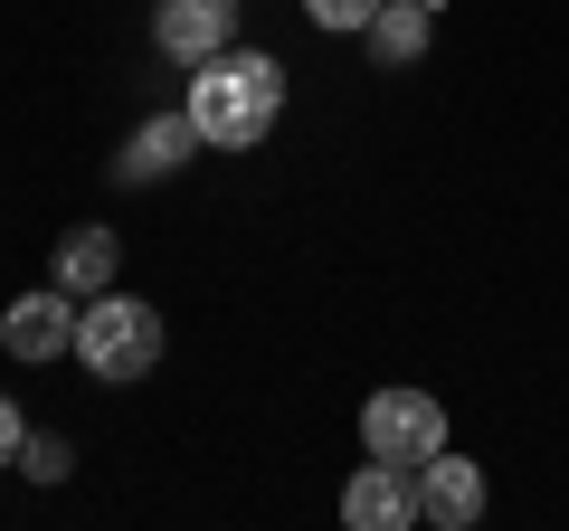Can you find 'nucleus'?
Segmentation results:
<instances>
[{"instance_id": "1", "label": "nucleus", "mask_w": 569, "mask_h": 531, "mask_svg": "<svg viewBox=\"0 0 569 531\" xmlns=\"http://www.w3.org/2000/svg\"><path fill=\"white\" fill-rule=\"evenodd\" d=\"M190 123H200L209 152H257L284 114V67L266 48H219L209 67H190Z\"/></svg>"}, {"instance_id": "2", "label": "nucleus", "mask_w": 569, "mask_h": 531, "mask_svg": "<svg viewBox=\"0 0 569 531\" xmlns=\"http://www.w3.org/2000/svg\"><path fill=\"white\" fill-rule=\"evenodd\" d=\"M162 313L142 304V294H86V313H77V361L96 370L104 389H133V380H152V370H162Z\"/></svg>"}, {"instance_id": "3", "label": "nucleus", "mask_w": 569, "mask_h": 531, "mask_svg": "<svg viewBox=\"0 0 569 531\" xmlns=\"http://www.w3.org/2000/svg\"><path fill=\"white\" fill-rule=\"evenodd\" d=\"M361 447L380 455V465H408V474H418L427 455L447 447V409H437V389H370Z\"/></svg>"}, {"instance_id": "4", "label": "nucleus", "mask_w": 569, "mask_h": 531, "mask_svg": "<svg viewBox=\"0 0 569 531\" xmlns=\"http://www.w3.org/2000/svg\"><path fill=\"white\" fill-rule=\"evenodd\" d=\"M77 294L67 285H39V294H20V304L0 313V342H10V361H67L77 351Z\"/></svg>"}, {"instance_id": "5", "label": "nucleus", "mask_w": 569, "mask_h": 531, "mask_svg": "<svg viewBox=\"0 0 569 531\" xmlns=\"http://www.w3.org/2000/svg\"><path fill=\"white\" fill-rule=\"evenodd\" d=\"M152 39H162L171 67H209L219 48H238V0H162Z\"/></svg>"}, {"instance_id": "6", "label": "nucleus", "mask_w": 569, "mask_h": 531, "mask_svg": "<svg viewBox=\"0 0 569 531\" xmlns=\"http://www.w3.org/2000/svg\"><path fill=\"white\" fill-rule=\"evenodd\" d=\"M418 512L437 531H475L485 522V465H475V455H456V447H437L418 465Z\"/></svg>"}, {"instance_id": "7", "label": "nucleus", "mask_w": 569, "mask_h": 531, "mask_svg": "<svg viewBox=\"0 0 569 531\" xmlns=\"http://www.w3.org/2000/svg\"><path fill=\"white\" fill-rule=\"evenodd\" d=\"M342 522L351 531H408V522H427V512H418V474L370 455V465L342 484Z\"/></svg>"}, {"instance_id": "8", "label": "nucleus", "mask_w": 569, "mask_h": 531, "mask_svg": "<svg viewBox=\"0 0 569 531\" xmlns=\"http://www.w3.org/2000/svg\"><path fill=\"white\" fill-rule=\"evenodd\" d=\"M190 152H200V123H190V104H181V114H152L133 143L114 152V181H123V190H152V181H171Z\"/></svg>"}, {"instance_id": "9", "label": "nucleus", "mask_w": 569, "mask_h": 531, "mask_svg": "<svg viewBox=\"0 0 569 531\" xmlns=\"http://www.w3.org/2000/svg\"><path fill=\"white\" fill-rule=\"evenodd\" d=\"M427 39H437V0H380V10H370V29H361L370 67H418Z\"/></svg>"}, {"instance_id": "10", "label": "nucleus", "mask_w": 569, "mask_h": 531, "mask_svg": "<svg viewBox=\"0 0 569 531\" xmlns=\"http://www.w3.org/2000/svg\"><path fill=\"white\" fill-rule=\"evenodd\" d=\"M114 266H123L114 228H67V238H58V257H48V285H67V294L86 304V294H104V285H114Z\"/></svg>"}, {"instance_id": "11", "label": "nucleus", "mask_w": 569, "mask_h": 531, "mask_svg": "<svg viewBox=\"0 0 569 531\" xmlns=\"http://www.w3.org/2000/svg\"><path fill=\"white\" fill-rule=\"evenodd\" d=\"M20 474H29V484H67V474H77V447H67V437H48V428H29Z\"/></svg>"}, {"instance_id": "12", "label": "nucleus", "mask_w": 569, "mask_h": 531, "mask_svg": "<svg viewBox=\"0 0 569 531\" xmlns=\"http://www.w3.org/2000/svg\"><path fill=\"white\" fill-rule=\"evenodd\" d=\"M370 10H380V0H305V20H313V29H332V39H361Z\"/></svg>"}, {"instance_id": "13", "label": "nucleus", "mask_w": 569, "mask_h": 531, "mask_svg": "<svg viewBox=\"0 0 569 531\" xmlns=\"http://www.w3.org/2000/svg\"><path fill=\"white\" fill-rule=\"evenodd\" d=\"M20 447H29V428H20V409L0 399V465H20Z\"/></svg>"}]
</instances>
